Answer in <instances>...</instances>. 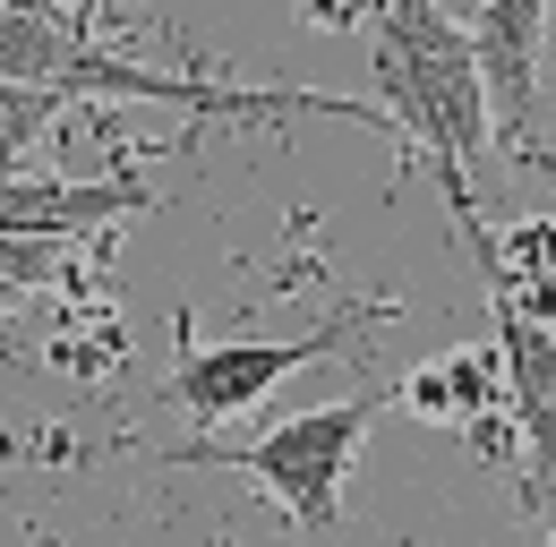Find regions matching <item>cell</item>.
<instances>
[{"label":"cell","instance_id":"obj_1","mask_svg":"<svg viewBox=\"0 0 556 547\" xmlns=\"http://www.w3.org/2000/svg\"><path fill=\"white\" fill-rule=\"evenodd\" d=\"M368 61H377L386 120L403 137V163H428V180L445 189V214H454L480 282H496L505 257L488 240L480 189H471V163L496 145V112H488V77H480V52H471V26L454 9L394 0V9L368 17Z\"/></svg>","mask_w":556,"mask_h":547},{"label":"cell","instance_id":"obj_2","mask_svg":"<svg viewBox=\"0 0 556 547\" xmlns=\"http://www.w3.org/2000/svg\"><path fill=\"white\" fill-rule=\"evenodd\" d=\"M0 86H43L70 103H180L198 120H282V112H326L351 129L394 137L386 112L351 103V94H317V86H231V77H172V68L121 61L94 43V9H0ZM403 145V137H394Z\"/></svg>","mask_w":556,"mask_h":547},{"label":"cell","instance_id":"obj_3","mask_svg":"<svg viewBox=\"0 0 556 547\" xmlns=\"http://www.w3.org/2000/svg\"><path fill=\"white\" fill-rule=\"evenodd\" d=\"M386 403H394V385H368V394H351V403L291 410L266 436H240V445L198 436V445H180V454H163V462L257 479L282 505V522L308 531V547H343V479H351V462H359V445H368V428L386 419Z\"/></svg>","mask_w":556,"mask_h":547},{"label":"cell","instance_id":"obj_4","mask_svg":"<svg viewBox=\"0 0 556 547\" xmlns=\"http://www.w3.org/2000/svg\"><path fill=\"white\" fill-rule=\"evenodd\" d=\"M386 317H394V300H351V308H334L317 334H300V342H198L189 308H180V359H172V377H163V403L189 410V419H206V428L249 419L282 377H300L308 359H343V351H359Z\"/></svg>","mask_w":556,"mask_h":547},{"label":"cell","instance_id":"obj_5","mask_svg":"<svg viewBox=\"0 0 556 547\" xmlns=\"http://www.w3.org/2000/svg\"><path fill=\"white\" fill-rule=\"evenodd\" d=\"M488 308H496V359H505L514 428H522V487H531V513L556 547V317L522 308L505 282L488 291Z\"/></svg>","mask_w":556,"mask_h":547},{"label":"cell","instance_id":"obj_6","mask_svg":"<svg viewBox=\"0 0 556 547\" xmlns=\"http://www.w3.org/2000/svg\"><path fill=\"white\" fill-rule=\"evenodd\" d=\"M463 26H471V52H480V77H488L496 145L514 163H548L540 154V43H548V9L540 0H488Z\"/></svg>","mask_w":556,"mask_h":547},{"label":"cell","instance_id":"obj_7","mask_svg":"<svg viewBox=\"0 0 556 547\" xmlns=\"http://www.w3.org/2000/svg\"><path fill=\"white\" fill-rule=\"evenodd\" d=\"M129 214H154V189L129 171H103V180H70V171H17L0 180V240H94Z\"/></svg>","mask_w":556,"mask_h":547},{"label":"cell","instance_id":"obj_8","mask_svg":"<svg viewBox=\"0 0 556 547\" xmlns=\"http://www.w3.org/2000/svg\"><path fill=\"white\" fill-rule=\"evenodd\" d=\"M61 112H70V94H43V86H0V180L35 171V154L52 145Z\"/></svg>","mask_w":556,"mask_h":547},{"label":"cell","instance_id":"obj_9","mask_svg":"<svg viewBox=\"0 0 556 547\" xmlns=\"http://www.w3.org/2000/svg\"><path fill=\"white\" fill-rule=\"evenodd\" d=\"M17 308H26V291H9V282H0V317H17Z\"/></svg>","mask_w":556,"mask_h":547}]
</instances>
